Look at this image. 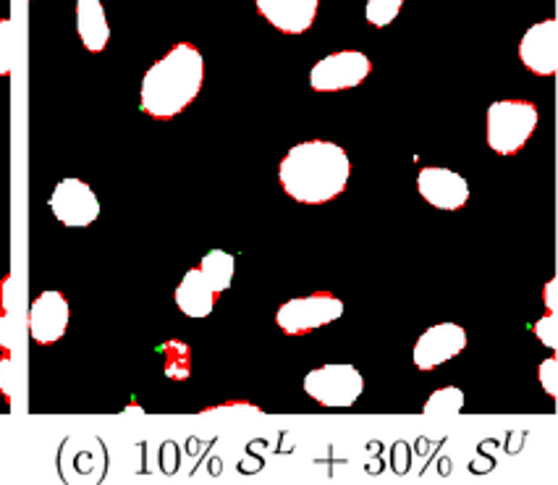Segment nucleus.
<instances>
[{"label":"nucleus","mask_w":558,"mask_h":485,"mask_svg":"<svg viewBox=\"0 0 558 485\" xmlns=\"http://www.w3.org/2000/svg\"><path fill=\"white\" fill-rule=\"evenodd\" d=\"M352 160L343 147L328 140L300 142L283 155L278 181L291 199L304 205H323L347 190Z\"/></svg>","instance_id":"obj_1"},{"label":"nucleus","mask_w":558,"mask_h":485,"mask_svg":"<svg viewBox=\"0 0 558 485\" xmlns=\"http://www.w3.org/2000/svg\"><path fill=\"white\" fill-rule=\"evenodd\" d=\"M205 82V58L190 43H179L147 69L140 106L153 119H173L192 106Z\"/></svg>","instance_id":"obj_2"},{"label":"nucleus","mask_w":558,"mask_h":485,"mask_svg":"<svg viewBox=\"0 0 558 485\" xmlns=\"http://www.w3.org/2000/svg\"><path fill=\"white\" fill-rule=\"evenodd\" d=\"M537 108L530 100H498L488 108V147L498 155H514L535 132Z\"/></svg>","instance_id":"obj_3"},{"label":"nucleus","mask_w":558,"mask_h":485,"mask_svg":"<svg viewBox=\"0 0 558 485\" xmlns=\"http://www.w3.org/2000/svg\"><path fill=\"white\" fill-rule=\"evenodd\" d=\"M304 391L317 404L347 410V407H354L365 391V378L354 365H326L304 375Z\"/></svg>","instance_id":"obj_4"},{"label":"nucleus","mask_w":558,"mask_h":485,"mask_svg":"<svg viewBox=\"0 0 558 485\" xmlns=\"http://www.w3.org/2000/svg\"><path fill=\"white\" fill-rule=\"evenodd\" d=\"M343 315V302L328 291H317L310 296H296V300L283 302L276 313V323L283 334L300 336L315 328L328 326Z\"/></svg>","instance_id":"obj_5"},{"label":"nucleus","mask_w":558,"mask_h":485,"mask_svg":"<svg viewBox=\"0 0 558 485\" xmlns=\"http://www.w3.org/2000/svg\"><path fill=\"white\" fill-rule=\"evenodd\" d=\"M373 63L360 50H341V53L326 56L310 71V87L315 93H341V89L360 87L367 80Z\"/></svg>","instance_id":"obj_6"},{"label":"nucleus","mask_w":558,"mask_h":485,"mask_svg":"<svg viewBox=\"0 0 558 485\" xmlns=\"http://www.w3.org/2000/svg\"><path fill=\"white\" fill-rule=\"evenodd\" d=\"M53 216L69 229H84L100 216V199L82 179H61L48 199Z\"/></svg>","instance_id":"obj_7"},{"label":"nucleus","mask_w":558,"mask_h":485,"mask_svg":"<svg viewBox=\"0 0 558 485\" xmlns=\"http://www.w3.org/2000/svg\"><path fill=\"white\" fill-rule=\"evenodd\" d=\"M464 347L466 331L462 326H457V323H438V326H430L420 336L417 344H414L412 360L420 371H433V367L462 354Z\"/></svg>","instance_id":"obj_8"},{"label":"nucleus","mask_w":558,"mask_h":485,"mask_svg":"<svg viewBox=\"0 0 558 485\" xmlns=\"http://www.w3.org/2000/svg\"><path fill=\"white\" fill-rule=\"evenodd\" d=\"M417 190L438 210H462L470 199V184L451 168H423L417 177Z\"/></svg>","instance_id":"obj_9"},{"label":"nucleus","mask_w":558,"mask_h":485,"mask_svg":"<svg viewBox=\"0 0 558 485\" xmlns=\"http://www.w3.org/2000/svg\"><path fill=\"white\" fill-rule=\"evenodd\" d=\"M29 336L37 344H56L69 328V302L61 291H43L27 315Z\"/></svg>","instance_id":"obj_10"},{"label":"nucleus","mask_w":558,"mask_h":485,"mask_svg":"<svg viewBox=\"0 0 558 485\" xmlns=\"http://www.w3.org/2000/svg\"><path fill=\"white\" fill-rule=\"evenodd\" d=\"M519 58L532 74L537 76H554L558 69V22L556 19H545L524 32L522 43H519Z\"/></svg>","instance_id":"obj_11"},{"label":"nucleus","mask_w":558,"mask_h":485,"mask_svg":"<svg viewBox=\"0 0 558 485\" xmlns=\"http://www.w3.org/2000/svg\"><path fill=\"white\" fill-rule=\"evenodd\" d=\"M320 0H255L259 16L287 35H302L315 24Z\"/></svg>","instance_id":"obj_12"},{"label":"nucleus","mask_w":558,"mask_h":485,"mask_svg":"<svg viewBox=\"0 0 558 485\" xmlns=\"http://www.w3.org/2000/svg\"><path fill=\"white\" fill-rule=\"evenodd\" d=\"M218 294L213 291L207 278L203 276V270L192 268L186 270L181 283L177 287V305L186 318H207L216 307Z\"/></svg>","instance_id":"obj_13"},{"label":"nucleus","mask_w":558,"mask_h":485,"mask_svg":"<svg viewBox=\"0 0 558 485\" xmlns=\"http://www.w3.org/2000/svg\"><path fill=\"white\" fill-rule=\"evenodd\" d=\"M76 32H80L82 45L87 50H93V53L106 50L110 27L100 0H76Z\"/></svg>","instance_id":"obj_14"},{"label":"nucleus","mask_w":558,"mask_h":485,"mask_svg":"<svg viewBox=\"0 0 558 485\" xmlns=\"http://www.w3.org/2000/svg\"><path fill=\"white\" fill-rule=\"evenodd\" d=\"M233 265H236V257H233L231 252L213 250L203 257L199 270H203V276L207 278V283H210L213 291H216V294H223L233 281Z\"/></svg>","instance_id":"obj_15"},{"label":"nucleus","mask_w":558,"mask_h":485,"mask_svg":"<svg viewBox=\"0 0 558 485\" xmlns=\"http://www.w3.org/2000/svg\"><path fill=\"white\" fill-rule=\"evenodd\" d=\"M464 410V391L457 386L438 388V391L430 393L423 407V415L430 420H453L459 412Z\"/></svg>","instance_id":"obj_16"},{"label":"nucleus","mask_w":558,"mask_h":485,"mask_svg":"<svg viewBox=\"0 0 558 485\" xmlns=\"http://www.w3.org/2000/svg\"><path fill=\"white\" fill-rule=\"evenodd\" d=\"M160 352L166 354L163 371L171 380H186L192 373V349L184 341H166L160 347Z\"/></svg>","instance_id":"obj_17"},{"label":"nucleus","mask_w":558,"mask_h":485,"mask_svg":"<svg viewBox=\"0 0 558 485\" xmlns=\"http://www.w3.org/2000/svg\"><path fill=\"white\" fill-rule=\"evenodd\" d=\"M19 35L11 19H0V76H9L16 66Z\"/></svg>","instance_id":"obj_18"},{"label":"nucleus","mask_w":558,"mask_h":485,"mask_svg":"<svg viewBox=\"0 0 558 485\" xmlns=\"http://www.w3.org/2000/svg\"><path fill=\"white\" fill-rule=\"evenodd\" d=\"M401 5H404V0H367V24H373V27H388L399 16Z\"/></svg>","instance_id":"obj_19"},{"label":"nucleus","mask_w":558,"mask_h":485,"mask_svg":"<svg viewBox=\"0 0 558 485\" xmlns=\"http://www.w3.org/2000/svg\"><path fill=\"white\" fill-rule=\"evenodd\" d=\"M535 336L548 349H556L558 347V339H556V315H545L543 320H537L535 323Z\"/></svg>","instance_id":"obj_20"},{"label":"nucleus","mask_w":558,"mask_h":485,"mask_svg":"<svg viewBox=\"0 0 558 485\" xmlns=\"http://www.w3.org/2000/svg\"><path fill=\"white\" fill-rule=\"evenodd\" d=\"M556 371H558V360L556 357H548L541 365V384H543V388H545V393H548V397H556L558 393V386H556Z\"/></svg>","instance_id":"obj_21"}]
</instances>
